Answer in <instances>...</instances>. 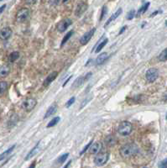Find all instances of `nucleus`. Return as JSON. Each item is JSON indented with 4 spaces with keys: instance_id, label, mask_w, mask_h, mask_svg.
I'll list each match as a JSON object with an SVG mask.
<instances>
[{
    "instance_id": "obj_8",
    "label": "nucleus",
    "mask_w": 167,
    "mask_h": 168,
    "mask_svg": "<svg viewBox=\"0 0 167 168\" xmlns=\"http://www.w3.org/2000/svg\"><path fill=\"white\" fill-rule=\"evenodd\" d=\"M95 31H96V29L93 28L92 29H90L89 31L86 32L81 37L80 43L81 44V45H85L90 41V40L92 39V37L93 36V35H94Z\"/></svg>"
},
{
    "instance_id": "obj_30",
    "label": "nucleus",
    "mask_w": 167,
    "mask_h": 168,
    "mask_svg": "<svg viewBox=\"0 0 167 168\" xmlns=\"http://www.w3.org/2000/svg\"><path fill=\"white\" fill-rule=\"evenodd\" d=\"M134 16H135V10L132 9V10H130V11L129 12V14L127 15V20H131L134 19Z\"/></svg>"
},
{
    "instance_id": "obj_35",
    "label": "nucleus",
    "mask_w": 167,
    "mask_h": 168,
    "mask_svg": "<svg viewBox=\"0 0 167 168\" xmlns=\"http://www.w3.org/2000/svg\"><path fill=\"white\" fill-rule=\"evenodd\" d=\"M89 101H90V98H86V99H85L83 102H81V103L80 109H81L82 108H84V107H85V105H86V104L87 103V102H89Z\"/></svg>"
},
{
    "instance_id": "obj_26",
    "label": "nucleus",
    "mask_w": 167,
    "mask_h": 168,
    "mask_svg": "<svg viewBox=\"0 0 167 168\" xmlns=\"http://www.w3.org/2000/svg\"><path fill=\"white\" fill-rule=\"evenodd\" d=\"M59 121H60V117L54 118V119H52L51 121L48 123L46 127H47V128H51V127H53V126H55V125H56V124H58Z\"/></svg>"
},
{
    "instance_id": "obj_28",
    "label": "nucleus",
    "mask_w": 167,
    "mask_h": 168,
    "mask_svg": "<svg viewBox=\"0 0 167 168\" xmlns=\"http://www.w3.org/2000/svg\"><path fill=\"white\" fill-rule=\"evenodd\" d=\"M150 3H146L145 4H144L142 7L139 8V10H138V15H141V14H144V13H145L146 11H147V9H148V8L150 6Z\"/></svg>"
},
{
    "instance_id": "obj_31",
    "label": "nucleus",
    "mask_w": 167,
    "mask_h": 168,
    "mask_svg": "<svg viewBox=\"0 0 167 168\" xmlns=\"http://www.w3.org/2000/svg\"><path fill=\"white\" fill-rule=\"evenodd\" d=\"M107 12H108L107 6H106V5H104L102 8V13H101V16H100V20H103V18L105 17V15H106V14H107Z\"/></svg>"
},
{
    "instance_id": "obj_9",
    "label": "nucleus",
    "mask_w": 167,
    "mask_h": 168,
    "mask_svg": "<svg viewBox=\"0 0 167 168\" xmlns=\"http://www.w3.org/2000/svg\"><path fill=\"white\" fill-rule=\"evenodd\" d=\"M87 7H88V6H87V4L86 3L80 2V3L77 4L76 9H75V15H76L77 17H81V15L87 11Z\"/></svg>"
},
{
    "instance_id": "obj_42",
    "label": "nucleus",
    "mask_w": 167,
    "mask_h": 168,
    "mask_svg": "<svg viewBox=\"0 0 167 168\" xmlns=\"http://www.w3.org/2000/svg\"><path fill=\"white\" fill-rule=\"evenodd\" d=\"M159 13H160V11H154V13H153L152 15H150V16H151V17H153V16H154V15H158Z\"/></svg>"
},
{
    "instance_id": "obj_3",
    "label": "nucleus",
    "mask_w": 167,
    "mask_h": 168,
    "mask_svg": "<svg viewBox=\"0 0 167 168\" xmlns=\"http://www.w3.org/2000/svg\"><path fill=\"white\" fill-rule=\"evenodd\" d=\"M109 159V153L108 152H101L97 154L94 158V163L97 167H102L105 165Z\"/></svg>"
},
{
    "instance_id": "obj_37",
    "label": "nucleus",
    "mask_w": 167,
    "mask_h": 168,
    "mask_svg": "<svg viewBox=\"0 0 167 168\" xmlns=\"http://www.w3.org/2000/svg\"><path fill=\"white\" fill-rule=\"evenodd\" d=\"M59 2H60V0H50L51 5H57Z\"/></svg>"
},
{
    "instance_id": "obj_7",
    "label": "nucleus",
    "mask_w": 167,
    "mask_h": 168,
    "mask_svg": "<svg viewBox=\"0 0 167 168\" xmlns=\"http://www.w3.org/2000/svg\"><path fill=\"white\" fill-rule=\"evenodd\" d=\"M72 20L71 19L66 18V19H64V20H61L58 23V24L56 26V29H57L59 32H64V31H65L67 29V28L70 25H72Z\"/></svg>"
},
{
    "instance_id": "obj_14",
    "label": "nucleus",
    "mask_w": 167,
    "mask_h": 168,
    "mask_svg": "<svg viewBox=\"0 0 167 168\" xmlns=\"http://www.w3.org/2000/svg\"><path fill=\"white\" fill-rule=\"evenodd\" d=\"M108 57H109V55L106 52H103L102 54H100L96 59V64L97 65H102L107 61Z\"/></svg>"
},
{
    "instance_id": "obj_47",
    "label": "nucleus",
    "mask_w": 167,
    "mask_h": 168,
    "mask_svg": "<svg viewBox=\"0 0 167 168\" xmlns=\"http://www.w3.org/2000/svg\"><path fill=\"white\" fill-rule=\"evenodd\" d=\"M166 119H167V113H166Z\"/></svg>"
},
{
    "instance_id": "obj_46",
    "label": "nucleus",
    "mask_w": 167,
    "mask_h": 168,
    "mask_svg": "<svg viewBox=\"0 0 167 168\" xmlns=\"http://www.w3.org/2000/svg\"><path fill=\"white\" fill-rule=\"evenodd\" d=\"M166 26H167V20H166Z\"/></svg>"
},
{
    "instance_id": "obj_17",
    "label": "nucleus",
    "mask_w": 167,
    "mask_h": 168,
    "mask_svg": "<svg viewBox=\"0 0 167 168\" xmlns=\"http://www.w3.org/2000/svg\"><path fill=\"white\" fill-rule=\"evenodd\" d=\"M86 81H87L86 77H77L76 79V81L72 83V88H79L80 86H81L84 83V82H86Z\"/></svg>"
},
{
    "instance_id": "obj_29",
    "label": "nucleus",
    "mask_w": 167,
    "mask_h": 168,
    "mask_svg": "<svg viewBox=\"0 0 167 168\" xmlns=\"http://www.w3.org/2000/svg\"><path fill=\"white\" fill-rule=\"evenodd\" d=\"M68 156H69V153H65L64 154V155H62L61 156H60L58 158V160H57L58 163H63V162L67 159Z\"/></svg>"
},
{
    "instance_id": "obj_2",
    "label": "nucleus",
    "mask_w": 167,
    "mask_h": 168,
    "mask_svg": "<svg viewBox=\"0 0 167 168\" xmlns=\"http://www.w3.org/2000/svg\"><path fill=\"white\" fill-rule=\"evenodd\" d=\"M133 130V124L129 121H123L121 124H119L118 132L119 135L122 136H128L131 134Z\"/></svg>"
},
{
    "instance_id": "obj_13",
    "label": "nucleus",
    "mask_w": 167,
    "mask_h": 168,
    "mask_svg": "<svg viewBox=\"0 0 167 168\" xmlns=\"http://www.w3.org/2000/svg\"><path fill=\"white\" fill-rule=\"evenodd\" d=\"M104 142L105 144L108 146H115L117 144V138L114 136V135H108L105 139H104Z\"/></svg>"
},
{
    "instance_id": "obj_40",
    "label": "nucleus",
    "mask_w": 167,
    "mask_h": 168,
    "mask_svg": "<svg viewBox=\"0 0 167 168\" xmlns=\"http://www.w3.org/2000/svg\"><path fill=\"white\" fill-rule=\"evenodd\" d=\"M35 165H36V163H35V161H34V162L29 166V168H35Z\"/></svg>"
},
{
    "instance_id": "obj_45",
    "label": "nucleus",
    "mask_w": 167,
    "mask_h": 168,
    "mask_svg": "<svg viewBox=\"0 0 167 168\" xmlns=\"http://www.w3.org/2000/svg\"><path fill=\"white\" fill-rule=\"evenodd\" d=\"M66 1H67V0H63V3H65Z\"/></svg>"
},
{
    "instance_id": "obj_43",
    "label": "nucleus",
    "mask_w": 167,
    "mask_h": 168,
    "mask_svg": "<svg viewBox=\"0 0 167 168\" xmlns=\"http://www.w3.org/2000/svg\"><path fill=\"white\" fill-rule=\"evenodd\" d=\"M71 162H72V161H69V162H68V163H67V164L65 165V167H64V168H68V167H69V166H70V164H71Z\"/></svg>"
},
{
    "instance_id": "obj_49",
    "label": "nucleus",
    "mask_w": 167,
    "mask_h": 168,
    "mask_svg": "<svg viewBox=\"0 0 167 168\" xmlns=\"http://www.w3.org/2000/svg\"><path fill=\"white\" fill-rule=\"evenodd\" d=\"M0 1H2V0H0Z\"/></svg>"
},
{
    "instance_id": "obj_6",
    "label": "nucleus",
    "mask_w": 167,
    "mask_h": 168,
    "mask_svg": "<svg viewBox=\"0 0 167 168\" xmlns=\"http://www.w3.org/2000/svg\"><path fill=\"white\" fill-rule=\"evenodd\" d=\"M37 104V101L35 99V98H27L25 99L23 103H22V108L25 111L27 112H29L31 110L33 109Z\"/></svg>"
},
{
    "instance_id": "obj_48",
    "label": "nucleus",
    "mask_w": 167,
    "mask_h": 168,
    "mask_svg": "<svg viewBox=\"0 0 167 168\" xmlns=\"http://www.w3.org/2000/svg\"><path fill=\"white\" fill-rule=\"evenodd\" d=\"M144 168H147V167H144Z\"/></svg>"
},
{
    "instance_id": "obj_20",
    "label": "nucleus",
    "mask_w": 167,
    "mask_h": 168,
    "mask_svg": "<svg viewBox=\"0 0 167 168\" xmlns=\"http://www.w3.org/2000/svg\"><path fill=\"white\" fill-rule=\"evenodd\" d=\"M39 146H40V142H38L36 144V146H35L30 151H29V153L27 154V155L25 156V158H24V160L25 161H28V160H29L30 158H32L35 154L37 153V151H38V150H39Z\"/></svg>"
},
{
    "instance_id": "obj_27",
    "label": "nucleus",
    "mask_w": 167,
    "mask_h": 168,
    "mask_svg": "<svg viewBox=\"0 0 167 168\" xmlns=\"http://www.w3.org/2000/svg\"><path fill=\"white\" fill-rule=\"evenodd\" d=\"M73 34V30H71V31H69L66 35H65L64 38H63V40H62V41H61V46H63L65 44V42L71 38V36H72Z\"/></svg>"
},
{
    "instance_id": "obj_5",
    "label": "nucleus",
    "mask_w": 167,
    "mask_h": 168,
    "mask_svg": "<svg viewBox=\"0 0 167 168\" xmlns=\"http://www.w3.org/2000/svg\"><path fill=\"white\" fill-rule=\"evenodd\" d=\"M159 77V71L156 68H150L145 74V78L148 82H154Z\"/></svg>"
},
{
    "instance_id": "obj_44",
    "label": "nucleus",
    "mask_w": 167,
    "mask_h": 168,
    "mask_svg": "<svg viewBox=\"0 0 167 168\" xmlns=\"http://www.w3.org/2000/svg\"><path fill=\"white\" fill-rule=\"evenodd\" d=\"M164 101L166 102H167V94L164 97Z\"/></svg>"
},
{
    "instance_id": "obj_34",
    "label": "nucleus",
    "mask_w": 167,
    "mask_h": 168,
    "mask_svg": "<svg viewBox=\"0 0 167 168\" xmlns=\"http://www.w3.org/2000/svg\"><path fill=\"white\" fill-rule=\"evenodd\" d=\"M159 167L160 168H167V158L162 160L159 163Z\"/></svg>"
},
{
    "instance_id": "obj_12",
    "label": "nucleus",
    "mask_w": 167,
    "mask_h": 168,
    "mask_svg": "<svg viewBox=\"0 0 167 168\" xmlns=\"http://www.w3.org/2000/svg\"><path fill=\"white\" fill-rule=\"evenodd\" d=\"M57 75H58V72H53L50 73V74L47 76V77H46V78L45 79V81H44L43 83L44 86H45V87H48L51 82L56 78Z\"/></svg>"
},
{
    "instance_id": "obj_15",
    "label": "nucleus",
    "mask_w": 167,
    "mask_h": 168,
    "mask_svg": "<svg viewBox=\"0 0 167 168\" xmlns=\"http://www.w3.org/2000/svg\"><path fill=\"white\" fill-rule=\"evenodd\" d=\"M18 121H19V116H18L16 114H15V113L12 114L11 116L9 117L8 121V127H9V128L14 127L15 124H17Z\"/></svg>"
},
{
    "instance_id": "obj_10",
    "label": "nucleus",
    "mask_w": 167,
    "mask_h": 168,
    "mask_svg": "<svg viewBox=\"0 0 167 168\" xmlns=\"http://www.w3.org/2000/svg\"><path fill=\"white\" fill-rule=\"evenodd\" d=\"M12 36V29L9 27H4L0 30V38L3 40L9 39Z\"/></svg>"
},
{
    "instance_id": "obj_39",
    "label": "nucleus",
    "mask_w": 167,
    "mask_h": 168,
    "mask_svg": "<svg viewBox=\"0 0 167 168\" xmlns=\"http://www.w3.org/2000/svg\"><path fill=\"white\" fill-rule=\"evenodd\" d=\"M5 8H6V4H3V5H2V6L0 7V14L5 9Z\"/></svg>"
},
{
    "instance_id": "obj_24",
    "label": "nucleus",
    "mask_w": 167,
    "mask_h": 168,
    "mask_svg": "<svg viewBox=\"0 0 167 168\" xmlns=\"http://www.w3.org/2000/svg\"><path fill=\"white\" fill-rule=\"evenodd\" d=\"M158 59L160 61H167V48L163 50L158 56Z\"/></svg>"
},
{
    "instance_id": "obj_16",
    "label": "nucleus",
    "mask_w": 167,
    "mask_h": 168,
    "mask_svg": "<svg viewBox=\"0 0 167 168\" xmlns=\"http://www.w3.org/2000/svg\"><path fill=\"white\" fill-rule=\"evenodd\" d=\"M57 111V105L55 103V104H52L51 107L48 109V110L46 111L45 116H44V119H47V118L51 117V115H53Z\"/></svg>"
},
{
    "instance_id": "obj_33",
    "label": "nucleus",
    "mask_w": 167,
    "mask_h": 168,
    "mask_svg": "<svg viewBox=\"0 0 167 168\" xmlns=\"http://www.w3.org/2000/svg\"><path fill=\"white\" fill-rule=\"evenodd\" d=\"M92 144H93V140H91V141H90V142H89V143L87 144V146L84 147V149H83V150H82V151H81L80 152V155H83V154L85 153V152L87 151V150H88V149H89V148L91 147V146H92Z\"/></svg>"
},
{
    "instance_id": "obj_18",
    "label": "nucleus",
    "mask_w": 167,
    "mask_h": 168,
    "mask_svg": "<svg viewBox=\"0 0 167 168\" xmlns=\"http://www.w3.org/2000/svg\"><path fill=\"white\" fill-rule=\"evenodd\" d=\"M10 72V66L8 65H4L0 67V77H5Z\"/></svg>"
},
{
    "instance_id": "obj_41",
    "label": "nucleus",
    "mask_w": 167,
    "mask_h": 168,
    "mask_svg": "<svg viewBox=\"0 0 167 168\" xmlns=\"http://www.w3.org/2000/svg\"><path fill=\"white\" fill-rule=\"evenodd\" d=\"M125 29H126V26H124V27L121 29V30H120V32H119V34H118V35H121L122 33H124V31L125 30Z\"/></svg>"
},
{
    "instance_id": "obj_1",
    "label": "nucleus",
    "mask_w": 167,
    "mask_h": 168,
    "mask_svg": "<svg viewBox=\"0 0 167 168\" xmlns=\"http://www.w3.org/2000/svg\"><path fill=\"white\" fill-rule=\"evenodd\" d=\"M138 152V146L135 144H126L123 146L120 150H119V153L121 155V156H123L124 158H129L131 156L135 155Z\"/></svg>"
},
{
    "instance_id": "obj_32",
    "label": "nucleus",
    "mask_w": 167,
    "mask_h": 168,
    "mask_svg": "<svg viewBox=\"0 0 167 168\" xmlns=\"http://www.w3.org/2000/svg\"><path fill=\"white\" fill-rule=\"evenodd\" d=\"M75 97H72V98H71L67 102H66V103H65V108H69V107H71L73 103H74V102H75Z\"/></svg>"
},
{
    "instance_id": "obj_25",
    "label": "nucleus",
    "mask_w": 167,
    "mask_h": 168,
    "mask_svg": "<svg viewBox=\"0 0 167 168\" xmlns=\"http://www.w3.org/2000/svg\"><path fill=\"white\" fill-rule=\"evenodd\" d=\"M8 88V82L5 81H1L0 82V95L3 94Z\"/></svg>"
},
{
    "instance_id": "obj_4",
    "label": "nucleus",
    "mask_w": 167,
    "mask_h": 168,
    "mask_svg": "<svg viewBox=\"0 0 167 168\" xmlns=\"http://www.w3.org/2000/svg\"><path fill=\"white\" fill-rule=\"evenodd\" d=\"M29 15V9L27 8H20L17 14H16V20L17 22L23 23L28 18Z\"/></svg>"
},
{
    "instance_id": "obj_11",
    "label": "nucleus",
    "mask_w": 167,
    "mask_h": 168,
    "mask_svg": "<svg viewBox=\"0 0 167 168\" xmlns=\"http://www.w3.org/2000/svg\"><path fill=\"white\" fill-rule=\"evenodd\" d=\"M102 145L101 142L97 141V142H95L93 144H92V146L90 147V153L93 154V155H97L100 152V151L102 150Z\"/></svg>"
},
{
    "instance_id": "obj_38",
    "label": "nucleus",
    "mask_w": 167,
    "mask_h": 168,
    "mask_svg": "<svg viewBox=\"0 0 167 168\" xmlns=\"http://www.w3.org/2000/svg\"><path fill=\"white\" fill-rule=\"evenodd\" d=\"M72 77V76H70V77H68V78H67V79L65 80V82L63 83V87H65V85H66V83H67V82H68L70 81V79H71Z\"/></svg>"
},
{
    "instance_id": "obj_22",
    "label": "nucleus",
    "mask_w": 167,
    "mask_h": 168,
    "mask_svg": "<svg viewBox=\"0 0 167 168\" xmlns=\"http://www.w3.org/2000/svg\"><path fill=\"white\" fill-rule=\"evenodd\" d=\"M19 57V51H14L12 52L9 56H8V61L10 62H15V61H17Z\"/></svg>"
},
{
    "instance_id": "obj_21",
    "label": "nucleus",
    "mask_w": 167,
    "mask_h": 168,
    "mask_svg": "<svg viewBox=\"0 0 167 168\" xmlns=\"http://www.w3.org/2000/svg\"><path fill=\"white\" fill-rule=\"evenodd\" d=\"M15 145H14V146H11L10 148H8V150H6L4 152H3V153L1 154V155H0V161H2V160L5 159L8 155L9 154L11 153V152L15 150Z\"/></svg>"
},
{
    "instance_id": "obj_19",
    "label": "nucleus",
    "mask_w": 167,
    "mask_h": 168,
    "mask_svg": "<svg viewBox=\"0 0 167 168\" xmlns=\"http://www.w3.org/2000/svg\"><path fill=\"white\" fill-rule=\"evenodd\" d=\"M122 11H123V10H122V8H118V9L117 10L116 12H115V13H114V14L112 15V16H111V17L109 18V20H108V21H107V22H106V24H105V27H107V26H108V25H109V24L112 22V21L115 20L117 18H118V17L119 15H121Z\"/></svg>"
},
{
    "instance_id": "obj_23",
    "label": "nucleus",
    "mask_w": 167,
    "mask_h": 168,
    "mask_svg": "<svg viewBox=\"0 0 167 168\" xmlns=\"http://www.w3.org/2000/svg\"><path fill=\"white\" fill-rule=\"evenodd\" d=\"M109 42V40L108 39H105V40H103L102 42L100 43V44L98 45L97 46V48H96V50H95V52L96 53H98V52H100V51H102V49H103V47L107 45V43Z\"/></svg>"
},
{
    "instance_id": "obj_36",
    "label": "nucleus",
    "mask_w": 167,
    "mask_h": 168,
    "mask_svg": "<svg viewBox=\"0 0 167 168\" xmlns=\"http://www.w3.org/2000/svg\"><path fill=\"white\" fill-rule=\"evenodd\" d=\"M37 2V0H25V3L27 4H29V5H32V4H35Z\"/></svg>"
}]
</instances>
